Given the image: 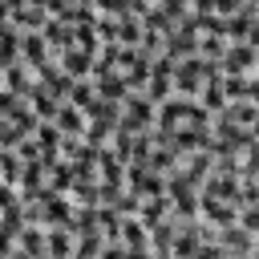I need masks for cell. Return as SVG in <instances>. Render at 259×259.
<instances>
[{"mask_svg": "<svg viewBox=\"0 0 259 259\" xmlns=\"http://www.w3.org/2000/svg\"><path fill=\"white\" fill-rule=\"evenodd\" d=\"M255 61H259V53H255L247 40H231V45H227V57H223V73L243 77V73H247Z\"/></svg>", "mask_w": 259, "mask_h": 259, "instance_id": "6da1fadb", "label": "cell"}, {"mask_svg": "<svg viewBox=\"0 0 259 259\" xmlns=\"http://www.w3.org/2000/svg\"><path fill=\"white\" fill-rule=\"evenodd\" d=\"M57 125H61V138H65V134H69V138H77V134H85V125H89V121H85V113H81L77 105H69V101H65V105H61V113H57Z\"/></svg>", "mask_w": 259, "mask_h": 259, "instance_id": "7a4b0ae2", "label": "cell"}]
</instances>
